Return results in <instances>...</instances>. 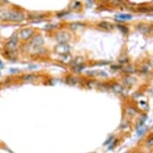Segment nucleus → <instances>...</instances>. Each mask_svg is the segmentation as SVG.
Returning a JSON list of instances; mask_svg holds the SVG:
<instances>
[{"label":"nucleus","instance_id":"1","mask_svg":"<svg viewBox=\"0 0 153 153\" xmlns=\"http://www.w3.org/2000/svg\"><path fill=\"white\" fill-rule=\"evenodd\" d=\"M26 11L14 4L0 6V23L21 24L26 21Z\"/></svg>","mask_w":153,"mask_h":153},{"label":"nucleus","instance_id":"2","mask_svg":"<svg viewBox=\"0 0 153 153\" xmlns=\"http://www.w3.org/2000/svg\"><path fill=\"white\" fill-rule=\"evenodd\" d=\"M36 32H37L36 28L30 27V26H26V27H22V28H19L18 30L16 31V33H17V36L19 38V40H20V42L25 43V42H28Z\"/></svg>","mask_w":153,"mask_h":153},{"label":"nucleus","instance_id":"3","mask_svg":"<svg viewBox=\"0 0 153 153\" xmlns=\"http://www.w3.org/2000/svg\"><path fill=\"white\" fill-rule=\"evenodd\" d=\"M51 36L57 43H69L72 39V33L68 29L57 28L51 32Z\"/></svg>","mask_w":153,"mask_h":153},{"label":"nucleus","instance_id":"4","mask_svg":"<svg viewBox=\"0 0 153 153\" xmlns=\"http://www.w3.org/2000/svg\"><path fill=\"white\" fill-rule=\"evenodd\" d=\"M51 16L48 12H42V11H29L26 13V21L32 23L42 22V21L48 20Z\"/></svg>","mask_w":153,"mask_h":153},{"label":"nucleus","instance_id":"5","mask_svg":"<svg viewBox=\"0 0 153 153\" xmlns=\"http://www.w3.org/2000/svg\"><path fill=\"white\" fill-rule=\"evenodd\" d=\"M21 46V42L17 36L16 31L9 38H7L3 43V50L7 51H19Z\"/></svg>","mask_w":153,"mask_h":153},{"label":"nucleus","instance_id":"6","mask_svg":"<svg viewBox=\"0 0 153 153\" xmlns=\"http://www.w3.org/2000/svg\"><path fill=\"white\" fill-rule=\"evenodd\" d=\"M28 48H39V46H43L45 45V37L42 33L39 32H36L33 37L29 40L28 42H25Z\"/></svg>","mask_w":153,"mask_h":153},{"label":"nucleus","instance_id":"7","mask_svg":"<svg viewBox=\"0 0 153 153\" xmlns=\"http://www.w3.org/2000/svg\"><path fill=\"white\" fill-rule=\"evenodd\" d=\"M53 51H54V53L59 54V56L70 53L71 45H70V43H57V45H54Z\"/></svg>","mask_w":153,"mask_h":153},{"label":"nucleus","instance_id":"8","mask_svg":"<svg viewBox=\"0 0 153 153\" xmlns=\"http://www.w3.org/2000/svg\"><path fill=\"white\" fill-rule=\"evenodd\" d=\"M136 28H137V30L140 32V33L144 34V35L153 34V25L152 24H147V23H144V22H140L136 25Z\"/></svg>","mask_w":153,"mask_h":153},{"label":"nucleus","instance_id":"9","mask_svg":"<svg viewBox=\"0 0 153 153\" xmlns=\"http://www.w3.org/2000/svg\"><path fill=\"white\" fill-rule=\"evenodd\" d=\"M1 54L3 56L4 59H6L7 61L10 62H16V59H18L19 56V51H7L2 48Z\"/></svg>","mask_w":153,"mask_h":153},{"label":"nucleus","instance_id":"10","mask_svg":"<svg viewBox=\"0 0 153 153\" xmlns=\"http://www.w3.org/2000/svg\"><path fill=\"white\" fill-rule=\"evenodd\" d=\"M87 24L85 22H81V21H74V22H70L67 24V28L70 31H79L83 30L86 28Z\"/></svg>","mask_w":153,"mask_h":153},{"label":"nucleus","instance_id":"11","mask_svg":"<svg viewBox=\"0 0 153 153\" xmlns=\"http://www.w3.org/2000/svg\"><path fill=\"white\" fill-rule=\"evenodd\" d=\"M65 84L67 85H70V86H76L81 83V79L76 76H73V75H70V76H65Z\"/></svg>","mask_w":153,"mask_h":153},{"label":"nucleus","instance_id":"12","mask_svg":"<svg viewBox=\"0 0 153 153\" xmlns=\"http://www.w3.org/2000/svg\"><path fill=\"white\" fill-rule=\"evenodd\" d=\"M133 18L132 14H128V13H124V14H118L115 16V21L117 23H125V21H129Z\"/></svg>","mask_w":153,"mask_h":153},{"label":"nucleus","instance_id":"13","mask_svg":"<svg viewBox=\"0 0 153 153\" xmlns=\"http://www.w3.org/2000/svg\"><path fill=\"white\" fill-rule=\"evenodd\" d=\"M82 8H83V4H82L81 1L79 0H74V1L71 2L70 6H69V10L70 11H81Z\"/></svg>","mask_w":153,"mask_h":153},{"label":"nucleus","instance_id":"14","mask_svg":"<svg viewBox=\"0 0 153 153\" xmlns=\"http://www.w3.org/2000/svg\"><path fill=\"white\" fill-rule=\"evenodd\" d=\"M97 26L99 27L100 29H103V30H113L115 28V26L109 21H101V22L97 23Z\"/></svg>","mask_w":153,"mask_h":153},{"label":"nucleus","instance_id":"15","mask_svg":"<svg viewBox=\"0 0 153 153\" xmlns=\"http://www.w3.org/2000/svg\"><path fill=\"white\" fill-rule=\"evenodd\" d=\"M110 89L115 94H122L123 91H124V88H123L122 84H119V83H112L110 85Z\"/></svg>","mask_w":153,"mask_h":153},{"label":"nucleus","instance_id":"16","mask_svg":"<svg viewBox=\"0 0 153 153\" xmlns=\"http://www.w3.org/2000/svg\"><path fill=\"white\" fill-rule=\"evenodd\" d=\"M74 57L72 56V54L70 53H67V54H62V56H59V61L62 62V64H65V65H71Z\"/></svg>","mask_w":153,"mask_h":153},{"label":"nucleus","instance_id":"17","mask_svg":"<svg viewBox=\"0 0 153 153\" xmlns=\"http://www.w3.org/2000/svg\"><path fill=\"white\" fill-rule=\"evenodd\" d=\"M136 78H134V76H131L130 75H128L126 76L125 78H123L122 79V83L125 85L126 87H131V86H133L134 84L136 83Z\"/></svg>","mask_w":153,"mask_h":153},{"label":"nucleus","instance_id":"18","mask_svg":"<svg viewBox=\"0 0 153 153\" xmlns=\"http://www.w3.org/2000/svg\"><path fill=\"white\" fill-rule=\"evenodd\" d=\"M124 3H125V0H110L107 4L113 8H122Z\"/></svg>","mask_w":153,"mask_h":153},{"label":"nucleus","instance_id":"19","mask_svg":"<svg viewBox=\"0 0 153 153\" xmlns=\"http://www.w3.org/2000/svg\"><path fill=\"white\" fill-rule=\"evenodd\" d=\"M137 109L134 108L133 106H128V107H126V109H125V115H126L127 117H134L137 115Z\"/></svg>","mask_w":153,"mask_h":153},{"label":"nucleus","instance_id":"20","mask_svg":"<svg viewBox=\"0 0 153 153\" xmlns=\"http://www.w3.org/2000/svg\"><path fill=\"white\" fill-rule=\"evenodd\" d=\"M115 27H116L118 30L121 31L123 34H125V35L129 34V27H128L125 23H117Z\"/></svg>","mask_w":153,"mask_h":153},{"label":"nucleus","instance_id":"21","mask_svg":"<svg viewBox=\"0 0 153 153\" xmlns=\"http://www.w3.org/2000/svg\"><path fill=\"white\" fill-rule=\"evenodd\" d=\"M85 64V57L84 56H76L75 59H73L72 62H71V68L73 67H76V65H83Z\"/></svg>","mask_w":153,"mask_h":153},{"label":"nucleus","instance_id":"22","mask_svg":"<svg viewBox=\"0 0 153 153\" xmlns=\"http://www.w3.org/2000/svg\"><path fill=\"white\" fill-rule=\"evenodd\" d=\"M125 74H127V75H132V74H134L136 72V69L133 67V65H130L129 64L124 65V67H122V70Z\"/></svg>","mask_w":153,"mask_h":153},{"label":"nucleus","instance_id":"23","mask_svg":"<svg viewBox=\"0 0 153 153\" xmlns=\"http://www.w3.org/2000/svg\"><path fill=\"white\" fill-rule=\"evenodd\" d=\"M36 79V76L32 75V74H28V75H23L21 76V80L24 82H32Z\"/></svg>","mask_w":153,"mask_h":153},{"label":"nucleus","instance_id":"24","mask_svg":"<svg viewBox=\"0 0 153 153\" xmlns=\"http://www.w3.org/2000/svg\"><path fill=\"white\" fill-rule=\"evenodd\" d=\"M118 62H119V65H126L129 64V59H128V56H125V54H123V56L121 57H119V59H118Z\"/></svg>","mask_w":153,"mask_h":153},{"label":"nucleus","instance_id":"25","mask_svg":"<svg viewBox=\"0 0 153 153\" xmlns=\"http://www.w3.org/2000/svg\"><path fill=\"white\" fill-rule=\"evenodd\" d=\"M85 68H86V65L83 64V65H76V67H73L72 71H73L74 73H81L82 71H84Z\"/></svg>","mask_w":153,"mask_h":153},{"label":"nucleus","instance_id":"26","mask_svg":"<svg viewBox=\"0 0 153 153\" xmlns=\"http://www.w3.org/2000/svg\"><path fill=\"white\" fill-rule=\"evenodd\" d=\"M137 11L140 13H148V12H150L149 6H147V5H141V6H139L137 8Z\"/></svg>","mask_w":153,"mask_h":153},{"label":"nucleus","instance_id":"27","mask_svg":"<svg viewBox=\"0 0 153 153\" xmlns=\"http://www.w3.org/2000/svg\"><path fill=\"white\" fill-rule=\"evenodd\" d=\"M70 10H67V11H59V12H56V16L57 18H62V17H65V15H68V14H70Z\"/></svg>","mask_w":153,"mask_h":153},{"label":"nucleus","instance_id":"28","mask_svg":"<svg viewBox=\"0 0 153 153\" xmlns=\"http://www.w3.org/2000/svg\"><path fill=\"white\" fill-rule=\"evenodd\" d=\"M146 146L147 147H153V135L146 140Z\"/></svg>","mask_w":153,"mask_h":153},{"label":"nucleus","instance_id":"29","mask_svg":"<svg viewBox=\"0 0 153 153\" xmlns=\"http://www.w3.org/2000/svg\"><path fill=\"white\" fill-rule=\"evenodd\" d=\"M111 70L113 72H116V71H121L122 70V67L120 65H111Z\"/></svg>","mask_w":153,"mask_h":153},{"label":"nucleus","instance_id":"30","mask_svg":"<svg viewBox=\"0 0 153 153\" xmlns=\"http://www.w3.org/2000/svg\"><path fill=\"white\" fill-rule=\"evenodd\" d=\"M11 4L8 0H0V6H5V5Z\"/></svg>","mask_w":153,"mask_h":153},{"label":"nucleus","instance_id":"31","mask_svg":"<svg viewBox=\"0 0 153 153\" xmlns=\"http://www.w3.org/2000/svg\"><path fill=\"white\" fill-rule=\"evenodd\" d=\"M101 2H103V3H108L109 1H110V0H100Z\"/></svg>","mask_w":153,"mask_h":153},{"label":"nucleus","instance_id":"32","mask_svg":"<svg viewBox=\"0 0 153 153\" xmlns=\"http://www.w3.org/2000/svg\"><path fill=\"white\" fill-rule=\"evenodd\" d=\"M149 10H150V12H153V5L149 6Z\"/></svg>","mask_w":153,"mask_h":153},{"label":"nucleus","instance_id":"33","mask_svg":"<svg viewBox=\"0 0 153 153\" xmlns=\"http://www.w3.org/2000/svg\"><path fill=\"white\" fill-rule=\"evenodd\" d=\"M17 72H19L18 70H11L10 71V73H17Z\"/></svg>","mask_w":153,"mask_h":153},{"label":"nucleus","instance_id":"34","mask_svg":"<svg viewBox=\"0 0 153 153\" xmlns=\"http://www.w3.org/2000/svg\"><path fill=\"white\" fill-rule=\"evenodd\" d=\"M4 67V64L2 62V61H0V68H3Z\"/></svg>","mask_w":153,"mask_h":153},{"label":"nucleus","instance_id":"35","mask_svg":"<svg viewBox=\"0 0 153 153\" xmlns=\"http://www.w3.org/2000/svg\"><path fill=\"white\" fill-rule=\"evenodd\" d=\"M86 1H87V2H91L92 0H86Z\"/></svg>","mask_w":153,"mask_h":153},{"label":"nucleus","instance_id":"36","mask_svg":"<svg viewBox=\"0 0 153 153\" xmlns=\"http://www.w3.org/2000/svg\"><path fill=\"white\" fill-rule=\"evenodd\" d=\"M0 76H1V73H0Z\"/></svg>","mask_w":153,"mask_h":153}]
</instances>
